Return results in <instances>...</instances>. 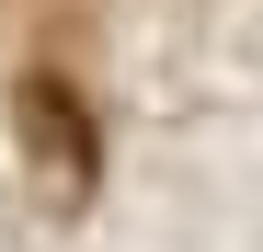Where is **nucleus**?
Wrapping results in <instances>:
<instances>
[{
	"label": "nucleus",
	"instance_id": "f257e3e1",
	"mask_svg": "<svg viewBox=\"0 0 263 252\" xmlns=\"http://www.w3.org/2000/svg\"><path fill=\"white\" fill-rule=\"evenodd\" d=\"M12 126H23V160L46 172V195H80L103 172V126H92V103H80L58 69H23L12 80Z\"/></svg>",
	"mask_w": 263,
	"mask_h": 252
}]
</instances>
